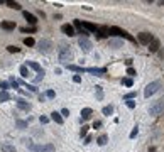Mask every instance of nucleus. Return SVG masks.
Masks as SVG:
<instances>
[{"instance_id": "7c9ffc66", "label": "nucleus", "mask_w": 164, "mask_h": 152, "mask_svg": "<svg viewBox=\"0 0 164 152\" xmlns=\"http://www.w3.org/2000/svg\"><path fill=\"white\" fill-rule=\"evenodd\" d=\"M122 85H125V86H132V85H134V81H132V78H123V80H122Z\"/></svg>"}, {"instance_id": "423d86ee", "label": "nucleus", "mask_w": 164, "mask_h": 152, "mask_svg": "<svg viewBox=\"0 0 164 152\" xmlns=\"http://www.w3.org/2000/svg\"><path fill=\"white\" fill-rule=\"evenodd\" d=\"M78 44H80V48H81L83 53H90V51H91V48H93V46H91V42H90L86 37H80Z\"/></svg>"}, {"instance_id": "58836bf2", "label": "nucleus", "mask_w": 164, "mask_h": 152, "mask_svg": "<svg viewBox=\"0 0 164 152\" xmlns=\"http://www.w3.org/2000/svg\"><path fill=\"white\" fill-rule=\"evenodd\" d=\"M127 75H129V76H135L137 73H135V69H134V68H127Z\"/></svg>"}, {"instance_id": "c03bdc74", "label": "nucleus", "mask_w": 164, "mask_h": 152, "mask_svg": "<svg viewBox=\"0 0 164 152\" xmlns=\"http://www.w3.org/2000/svg\"><path fill=\"white\" fill-rule=\"evenodd\" d=\"M137 134H139V130H137V127H135L134 130L130 132V139H134V137H135V135H137Z\"/></svg>"}, {"instance_id": "f257e3e1", "label": "nucleus", "mask_w": 164, "mask_h": 152, "mask_svg": "<svg viewBox=\"0 0 164 152\" xmlns=\"http://www.w3.org/2000/svg\"><path fill=\"white\" fill-rule=\"evenodd\" d=\"M58 51H59V59H61V63L68 64V61H71V59H73V53H71L69 46H66L64 42H61V44H59Z\"/></svg>"}, {"instance_id": "49530a36", "label": "nucleus", "mask_w": 164, "mask_h": 152, "mask_svg": "<svg viewBox=\"0 0 164 152\" xmlns=\"http://www.w3.org/2000/svg\"><path fill=\"white\" fill-rule=\"evenodd\" d=\"M98 127H102V122H100V120H96L95 124H93V129H98Z\"/></svg>"}, {"instance_id": "b1692460", "label": "nucleus", "mask_w": 164, "mask_h": 152, "mask_svg": "<svg viewBox=\"0 0 164 152\" xmlns=\"http://www.w3.org/2000/svg\"><path fill=\"white\" fill-rule=\"evenodd\" d=\"M7 5L9 7H12V9H15V10H21V4L19 2H12V0H7Z\"/></svg>"}, {"instance_id": "f8f14e48", "label": "nucleus", "mask_w": 164, "mask_h": 152, "mask_svg": "<svg viewBox=\"0 0 164 152\" xmlns=\"http://www.w3.org/2000/svg\"><path fill=\"white\" fill-rule=\"evenodd\" d=\"M96 34H98V37H108L110 36V31H108V27H107V26H100V27H98V31H96Z\"/></svg>"}, {"instance_id": "dca6fc26", "label": "nucleus", "mask_w": 164, "mask_h": 152, "mask_svg": "<svg viewBox=\"0 0 164 152\" xmlns=\"http://www.w3.org/2000/svg\"><path fill=\"white\" fill-rule=\"evenodd\" d=\"M24 19H26L29 24H32V26L37 24V17H36L34 14H31V12H24Z\"/></svg>"}, {"instance_id": "0eeeda50", "label": "nucleus", "mask_w": 164, "mask_h": 152, "mask_svg": "<svg viewBox=\"0 0 164 152\" xmlns=\"http://www.w3.org/2000/svg\"><path fill=\"white\" fill-rule=\"evenodd\" d=\"M152 39H154V37H152V34H149V32H140V34H139V42L144 44V46H147Z\"/></svg>"}, {"instance_id": "f3484780", "label": "nucleus", "mask_w": 164, "mask_h": 152, "mask_svg": "<svg viewBox=\"0 0 164 152\" xmlns=\"http://www.w3.org/2000/svg\"><path fill=\"white\" fill-rule=\"evenodd\" d=\"M0 26H2V29H5V31H14V29H15V22L5 21V22H2Z\"/></svg>"}, {"instance_id": "4468645a", "label": "nucleus", "mask_w": 164, "mask_h": 152, "mask_svg": "<svg viewBox=\"0 0 164 152\" xmlns=\"http://www.w3.org/2000/svg\"><path fill=\"white\" fill-rule=\"evenodd\" d=\"M73 26H75V29L78 31V34H81L83 37H86V36H88V32H86V31H85V29L81 27V22L78 21V19H76L75 22H73Z\"/></svg>"}, {"instance_id": "6e6552de", "label": "nucleus", "mask_w": 164, "mask_h": 152, "mask_svg": "<svg viewBox=\"0 0 164 152\" xmlns=\"http://www.w3.org/2000/svg\"><path fill=\"white\" fill-rule=\"evenodd\" d=\"M80 22H81V21H80ZM81 27L85 29L86 32H96V31H98V26L91 24V22H85V21L81 22Z\"/></svg>"}, {"instance_id": "f03ea898", "label": "nucleus", "mask_w": 164, "mask_h": 152, "mask_svg": "<svg viewBox=\"0 0 164 152\" xmlns=\"http://www.w3.org/2000/svg\"><path fill=\"white\" fill-rule=\"evenodd\" d=\"M161 88H163V81L156 80V81H152V83H149L147 86H145V90H144V97H145V98L152 97V95H154V93H157Z\"/></svg>"}, {"instance_id": "f704fd0d", "label": "nucleus", "mask_w": 164, "mask_h": 152, "mask_svg": "<svg viewBox=\"0 0 164 152\" xmlns=\"http://www.w3.org/2000/svg\"><path fill=\"white\" fill-rule=\"evenodd\" d=\"M88 129H90V127L83 125V127H81V130H80V135H81V137H86V132H88Z\"/></svg>"}, {"instance_id": "9b49d317", "label": "nucleus", "mask_w": 164, "mask_h": 152, "mask_svg": "<svg viewBox=\"0 0 164 152\" xmlns=\"http://www.w3.org/2000/svg\"><path fill=\"white\" fill-rule=\"evenodd\" d=\"M61 31H63V32H64L66 36H68V37H71V36L76 34V32H75V27H73V26H69V24H64V26L61 27Z\"/></svg>"}, {"instance_id": "1a4fd4ad", "label": "nucleus", "mask_w": 164, "mask_h": 152, "mask_svg": "<svg viewBox=\"0 0 164 152\" xmlns=\"http://www.w3.org/2000/svg\"><path fill=\"white\" fill-rule=\"evenodd\" d=\"M147 46H149L147 49H149L150 53H157V51H159V48H161V42H159V39H156V37H154V39H152L149 44H147Z\"/></svg>"}, {"instance_id": "bb28decb", "label": "nucleus", "mask_w": 164, "mask_h": 152, "mask_svg": "<svg viewBox=\"0 0 164 152\" xmlns=\"http://www.w3.org/2000/svg\"><path fill=\"white\" fill-rule=\"evenodd\" d=\"M15 125H17V129H27V122H24V120H15Z\"/></svg>"}, {"instance_id": "e433bc0d", "label": "nucleus", "mask_w": 164, "mask_h": 152, "mask_svg": "<svg viewBox=\"0 0 164 152\" xmlns=\"http://www.w3.org/2000/svg\"><path fill=\"white\" fill-rule=\"evenodd\" d=\"M36 31H37L36 27H24V29H22V32H27V34H29V32H36Z\"/></svg>"}, {"instance_id": "79ce46f5", "label": "nucleus", "mask_w": 164, "mask_h": 152, "mask_svg": "<svg viewBox=\"0 0 164 152\" xmlns=\"http://www.w3.org/2000/svg\"><path fill=\"white\" fill-rule=\"evenodd\" d=\"M42 78H44V73H39V76H36V80H34V81H36V83H39Z\"/></svg>"}, {"instance_id": "20e7f679", "label": "nucleus", "mask_w": 164, "mask_h": 152, "mask_svg": "<svg viewBox=\"0 0 164 152\" xmlns=\"http://www.w3.org/2000/svg\"><path fill=\"white\" fill-rule=\"evenodd\" d=\"M108 31H110L112 36H118V37H122V39H127V41H130V42H135V39H134L127 31H123V29H120V27H110Z\"/></svg>"}, {"instance_id": "aec40b11", "label": "nucleus", "mask_w": 164, "mask_h": 152, "mask_svg": "<svg viewBox=\"0 0 164 152\" xmlns=\"http://www.w3.org/2000/svg\"><path fill=\"white\" fill-rule=\"evenodd\" d=\"M51 118L54 120L56 124H59V125L63 124V117H61V113H59V112H53V113H51Z\"/></svg>"}, {"instance_id": "de8ad7c7", "label": "nucleus", "mask_w": 164, "mask_h": 152, "mask_svg": "<svg viewBox=\"0 0 164 152\" xmlns=\"http://www.w3.org/2000/svg\"><path fill=\"white\" fill-rule=\"evenodd\" d=\"M39 120H41V124H48V118H46V117H41Z\"/></svg>"}, {"instance_id": "473e14b6", "label": "nucleus", "mask_w": 164, "mask_h": 152, "mask_svg": "<svg viewBox=\"0 0 164 152\" xmlns=\"http://www.w3.org/2000/svg\"><path fill=\"white\" fill-rule=\"evenodd\" d=\"M9 86H10V85H9L7 81H0V88H2V91H7Z\"/></svg>"}, {"instance_id": "412c9836", "label": "nucleus", "mask_w": 164, "mask_h": 152, "mask_svg": "<svg viewBox=\"0 0 164 152\" xmlns=\"http://www.w3.org/2000/svg\"><path fill=\"white\" fill-rule=\"evenodd\" d=\"M66 68H68L69 71H75V73H83V71H85V68H81V66H75V64H66Z\"/></svg>"}, {"instance_id": "09e8293b", "label": "nucleus", "mask_w": 164, "mask_h": 152, "mask_svg": "<svg viewBox=\"0 0 164 152\" xmlns=\"http://www.w3.org/2000/svg\"><path fill=\"white\" fill-rule=\"evenodd\" d=\"M0 2H2V0H0Z\"/></svg>"}, {"instance_id": "2f4dec72", "label": "nucleus", "mask_w": 164, "mask_h": 152, "mask_svg": "<svg viewBox=\"0 0 164 152\" xmlns=\"http://www.w3.org/2000/svg\"><path fill=\"white\" fill-rule=\"evenodd\" d=\"M95 90H96V98H98V100H102V98H103V93H102V86H95Z\"/></svg>"}, {"instance_id": "4be33fe9", "label": "nucleus", "mask_w": 164, "mask_h": 152, "mask_svg": "<svg viewBox=\"0 0 164 152\" xmlns=\"http://www.w3.org/2000/svg\"><path fill=\"white\" fill-rule=\"evenodd\" d=\"M108 46L113 49H118V48H123V42L122 41H108Z\"/></svg>"}, {"instance_id": "72a5a7b5", "label": "nucleus", "mask_w": 164, "mask_h": 152, "mask_svg": "<svg viewBox=\"0 0 164 152\" xmlns=\"http://www.w3.org/2000/svg\"><path fill=\"white\" fill-rule=\"evenodd\" d=\"M135 97H137L135 91H130V93H127V95H125V100H134Z\"/></svg>"}, {"instance_id": "9d476101", "label": "nucleus", "mask_w": 164, "mask_h": 152, "mask_svg": "<svg viewBox=\"0 0 164 152\" xmlns=\"http://www.w3.org/2000/svg\"><path fill=\"white\" fill-rule=\"evenodd\" d=\"M85 71H88L90 75H95V76H103L107 73V69L105 68H86Z\"/></svg>"}, {"instance_id": "c9c22d12", "label": "nucleus", "mask_w": 164, "mask_h": 152, "mask_svg": "<svg viewBox=\"0 0 164 152\" xmlns=\"http://www.w3.org/2000/svg\"><path fill=\"white\" fill-rule=\"evenodd\" d=\"M7 51H9V53H19L21 49L17 48V46H7Z\"/></svg>"}, {"instance_id": "ddd939ff", "label": "nucleus", "mask_w": 164, "mask_h": 152, "mask_svg": "<svg viewBox=\"0 0 164 152\" xmlns=\"http://www.w3.org/2000/svg\"><path fill=\"white\" fill-rule=\"evenodd\" d=\"M37 152H56V149H54V145H53V144L37 145Z\"/></svg>"}, {"instance_id": "a19ab883", "label": "nucleus", "mask_w": 164, "mask_h": 152, "mask_svg": "<svg viewBox=\"0 0 164 152\" xmlns=\"http://www.w3.org/2000/svg\"><path fill=\"white\" fill-rule=\"evenodd\" d=\"M68 115H69V110H68V108H63V110H61V117H68Z\"/></svg>"}, {"instance_id": "ea45409f", "label": "nucleus", "mask_w": 164, "mask_h": 152, "mask_svg": "<svg viewBox=\"0 0 164 152\" xmlns=\"http://www.w3.org/2000/svg\"><path fill=\"white\" fill-rule=\"evenodd\" d=\"M54 97H56V93L53 90H49L48 93H46V98H54Z\"/></svg>"}, {"instance_id": "cd10ccee", "label": "nucleus", "mask_w": 164, "mask_h": 152, "mask_svg": "<svg viewBox=\"0 0 164 152\" xmlns=\"http://www.w3.org/2000/svg\"><path fill=\"white\" fill-rule=\"evenodd\" d=\"M103 115H112L113 113V107L112 105H108V107H103Z\"/></svg>"}, {"instance_id": "a878e982", "label": "nucleus", "mask_w": 164, "mask_h": 152, "mask_svg": "<svg viewBox=\"0 0 164 152\" xmlns=\"http://www.w3.org/2000/svg\"><path fill=\"white\" fill-rule=\"evenodd\" d=\"M21 76H22V78H29V76H31L27 66H21Z\"/></svg>"}, {"instance_id": "5701e85b", "label": "nucleus", "mask_w": 164, "mask_h": 152, "mask_svg": "<svg viewBox=\"0 0 164 152\" xmlns=\"http://www.w3.org/2000/svg\"><path fill=\"white\" fill-rule=\"evenodd\" d=\"M2 152H15V147L10 144H2Z\"/></svg>"}, {"instance_id": "37998d69", "label": "nucleus", "mask_w": 164, "mask_h": 152, "mask_svg": "<svg viewBox=\"0 0 164 152\" xmlns=\"http://www.w3.org/2000/svg\"><path fill=\"white\" fill-rule=\"evenodd\" d=\"M127 107H129V108H134V107H135V102H132V100H127Z\"/></svg>"}, {"instance_id": "a211bd4d", "label": "nucleus", "mask_w": 164, "mask_h": 152, "mask_svg": "<svg viewBox=\"0 0 164 152\" xmlns=\"http://www.w3.org/2000/svg\"><path fill=\"white\" fill-rule=\"evenodd\" d=\"M27 66H29V68H32V69H36L37 73H44V69H42L36 61H27Z\"/></svg>"}, {"instance_id": "4c0bfd02", "label": "nucleus", "mask_w": 164, "mask_h": 152, "mask_svg": "<svg viewBox=\"0 0 164 152\" xmlns=\"http://www.w3.org/2000/svg\"><path fill=\"white\" fill-rule=\"evenodd\" d=\"M91 140H93V137H91V135H86V137H85V142H83V144H85V145H88V144H91Z\"/></svg>"}, {"instance_id": "6ab92c4d", "label": "nucleus", "mask_w": 164, "mask_h": 152, "mask_svg": "<svg viewBox=\"0 0 164 152\" xmlns=\"http://www.w3.org/2000/svg\"><path fill=\"white\" fill-rule=\"evenodd\" d=\"M91 115H93V110H91V108H83L81 110V118L83 120H88Z\"/></svg>"}, {"instance_id": "39448f33", "label": "nucleus", "mask_w": 164, "mask_h": 152, "mask_svg": "<svg viewBox=\"0 0 164 152\" xmlns=\"http://www.w3.org/2000/svg\"><path fill=\"white\" fill-rule=\"evenodd\" d=\"M37 49L41 53H44V54H49L53 51V42L49 41V39H41V41L37 42Z\"/></svg>"}, {"instance_id": "c85d7f7f", "label": "nucleus", "mask_w": 164, "mask_h": 152, "mask_svg": "<svg viewBox=\"0 0 164 152\" xmlns=\"http://www.w3.org/2000/svg\"><path fill=\"white\" fill-rule=\"evenodd\" d=\"M107 140H108V137H107V135H100V137H98V140H96V144H98V145H105V144H107Z\"/></svg>"}, {"instance_id": "2eb2a0df", "label": "nucleus", "mask_w": 164, "mask_h": 152, "mask_svg": "<svg viewBox=\"0 0 164 152\" xmlns=\"http://www.w3.org/2000/svg\"><path fill=\"white\" fill-rule=\"evenodd\" d=\"M17 107H19L21 110H26V112L31 110V103H29V102H26V100H22V98H19V100H17Z\"/></svg>"}, {"instance_id": "393cba45", "label": "nucleus", "mask_w": 164, "mask_h": 152, "mask_svg": "<svg viewBox=\"0 0 164 152\" xmlns=\"http://www.w3.org/2000/svg\"><path fill=\"white\" fill-rule=\"evenodd\" d=\"M9 100H10L9 91H0V102H9Z\"/></svg>"}, {"instance_id": "a18cd8bd", "label": "nucleus", "mask_w": 164, "mask_h": 152, "mask_svg": "<svg viewBox=\"0 0 164 152\" xmlns=\"http://www.w3.org/2000/svg\"><path fill=\"white\" fill-rule=\"evenodd\" d=\"M73 81H75V83H80V81H81V76L75 75V76H73Z\"/></svg>"}, {"instance_id": "c756f323", "label": "nucleus", "mask_w": 164, "mask_h": 152, "mask_svg": "<svg viewBox=\"0 0 164 152\" xmlns=\"http://www.w3.org/2000/svg\"><path fill=\"white\" fill-rule=\"evenodd\" d=\"M24 44H26V46H36V41L32 37H26V39H24Z\"/></svg>"}, {"instance_id": "7ed1b4c3", "label": "nucleus", "mask_w": 164, "mask_h": 152, "mask_svg": "<svg viewBox=\"0 0 164 152\" xmlns=\"http://www.w3.org/2000/svg\"><path fill=\"white\" fill-rule=\"evenodd\" d=\"M149 113L150 115H154V117H157V115H161L164 112V98H161V100H157V102H152V103L149 105Z\"/></svg>"}]
</instances>
